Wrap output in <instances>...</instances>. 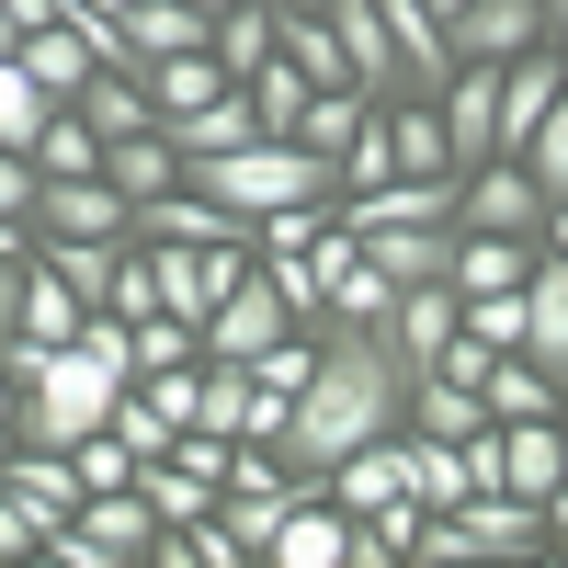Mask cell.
<instances>
[{"mask_svg":"<svg viewBox=\"0 0 568 568\" xmlns=\"http://www.w3.org/2000/svg\"><path fill=\"white\" fill-rule=\"evenodd\" d=\"M398 420H409V364H398V342H387V329H353V318H318V364H307L296 409H284V444H273V455L296 466V489H318L353 444L398 433Z\"/></svg>","mask_w":568,"mask_h":568,"instance_id":"1","label":"cell"},{"mask_svg":"<svg viewBox=\"0 0 568 568\" xmlns=\"http://www.w3.org/2000/svg\"><path fill=\"white\" fill-rule=\"evenodd\" d=\"M182 182L216 205H240V216H273V205H329L342 194V160H318L307 136H240V149H216V160H182Z\"/></svg>","mask_w":568,"mask_h":568,"instance_id":"2","label":"cell"},{"mask_svg":"<svg viewBox=\"0 0 568 568\" xmlns=\"http://www.w3.org/2000/svg\"><path fill=\"white\" fill-rule=\"evenodd\" d=\"M433 114H444V149H455V171L500 160V58H455V80L433 91Z\"/></svg>","mask_w":568,"mask_h":568,"instance_id":"3","label":"cell"},{"mask_svg":"<svg viewBox=\"0 0 568 568\" xmlns=\"http://www.w3.org/2000/svg\"><path fill=\"white\" fill-rule=\"evenodd\" d=\"M455 227H511V240H546V182L524 160H478L455 194Z\"/></svg>","mask_w":568,"mask_h":568,"instance_id":"4","label":"cell"},{"mask_svg":"<svg viewBox=\"0 0 568 568\" xmlns=\"http://www.w3.org/2000/svg\"><path fill=\"white\" fill-rule=\"evenodd\" d=\"M318 12H329V34H342L353 91L364 103H398V34H387V12H375V0H318Z\"/></svg>","mask_w":568,"mask_h":568,"instance_id":"5","label":"cell"},{"mask_svg":"<svg viewBox=\"0 0 568 568\" xmlns=\"http://www.w3.org/2000/svg\"><path fill=\"white\" fill-rule=\"evenodd\" d=\"M546 0H466V12H444V45L455 58H524V45H546Z\"/></svg>","mask_w":568,"mask_h":568,"instance_id":"6","label":"cell"},{"mask_svg":"<svg viewBox=\"0 0 568 568\" xmlns=\"http://www.w3.org/2000/svg\"><path fill=\"white\" fill-rule=\"evenodd\" d=\"M125 194L103 171H45V194H34V227H69V240H125Z\"/></svg>","mask_w":568,"mask_h":568,"instance_id":"7","label":"cell"},{"mask_svg":"<svg viewBox=\"0 0 568 568\" xmlns=\"http://www.w3.org/2000/svg\"><path fill=\"white\" fill-rule=\"evenodd\" d=\"M455 535H466V557H535L546 546V511L524 489H466L455 500Z\"/></svg>","mask_w":568,"mask_h":568,"instance_id":"8","label":"cell"},{"mask_svg":"<svg viewBox=\"0 0 568 568\" xmlns=\"http://www.w3.org/2000/svg\"><path fill=\"white\" fill-rule=\"evenodd\" d=\"M318 489L342 500V511H387V500H409V420H398V433H375V444H353Z\"/></svg>","mask_w":568,"mask_h":568,"instance_id":"9","label":"cell"},{"mask_svg":"<svg viewBox=\"0 0 568 568\" xmlns=\"http://www.w3.org/2000/svg\"><path fill=\"white\" fill-rule=\"evenodd\" d=\"M273 58L296 69L307 91H353V69H342V34H329V12H318V0H284V12H273Z\"/></svg>","mask_w":568,"mask_h":568,"instance_id":"10","label":"cell"},{"mask_svg":"<svg viewBox=\"0 0 568 568\" xmlns=\"http://www.w3.org/2000/svg\"><path fill=\"white\" fill-rule=\"evenodd\" d=\"M524 353L568 387V251H535V273H524Z\"/></svg>","mask_w":568,"mask_h":568,"instance_id":"11","label":"cell"},{"mask_svg":"<svg viewBox=\"0 0 568 568\" xmlns=\"http://www.w3.org/2000/svg\"><path fill=\"white\" fill-rule=\"evenodd\" d=\"M387 342H398V364H409V375H433V364H444V342H455V284H398Z\"/></svg>","mask_w":568,"mask_h":568,"instance_id":"12","label":"cell"},{"mask_svg":"<svg viewBox=\"0 0 568 568\" xmlns=\"http://www.w3.org/2000/svg\"><path fill=\"white\" fill-rule=\"evenodd\" d=\"M12 58H23V80L45 91V103H80V80H91V45L69 34V12L34 23V34H12Z\"/></svg>","mask_w":568,"mask_h":568,"instance_id":"13","label":"cell"},{"mask_svg":"<svg viewBox=\"0 0 568 568\" xmlns=\"http://www.w3.org/2000/svg\"><path fill=\"white\" fill-rule=\"evenodd\" d=\"M387 284H455V227H364Z\"/></svg>","mask_w":568,"mask_h":568,"instance_id":"14","label":"cell"},{"mask_svg":"<svg viewBox=\"0 0 568 568\" xmlns=\"http://www.w3.org/2000/svg\"><path fill=\"white\" fill-rule=\"evenodd\" d=\"M80 125H91V136L114 149V136L160 125V103H149V80H136V69H91V80H80Z\"/></svg>","mask_w":568,"mask_h":568,"instance_id":"15","label":"cell"},{"mask_svg":"<svg viewBox=\"0 0 568 568\" xmlns=\"http://www.w3.org/2000/svg\"><path fill=\"white\" fill-rule=\"evenodd\" d=\"M103 182H114L125 205H149V194H171V182H182V149H171L160 125H136V136H114V149H103Z\"/></svg>","mask_w":568,"mask_h":568,"instance_id":"16","label":"cell"},{"mask_svg":"<svg viewBox=\"0 0 568 568\" xmlns=\"http://www.w3.org/2000/svg\"><path fill=\"white\" fill-rule=\"evenodd\" d=\"M557 478H568V455H557V409H546V420H500V489L546 500Z\"/></svg>","mask_w":568,"mask_h":568,"instance_id":"17","label":"cell"},{"mask_svg":"<svg viewBox=\"0 0 568 568\" xmlns=\"http://www.w3.org/2000/svg\"><path fill=\"white\" fill-rule=\"evenodd\" d=\"M409 433L466 444V433H489V398L466 387V375H409Z\"/></svg>","mask_w":568,"mask_h":568,"instance_id":"18","label":"cell"},{"mask_svg":"<svg viewBox=\"0 0 568 568\" xmlns=\"http://www.w3.org/2000/svg\"><path fill=\"white\" fill-rule=\"evenodd\" d=\"M80 318H91V296H69L45 262H23V307H12V342H80Z\"/></svg>","mask_w":568,"mask_h":568,"instance_id":"19","label":"cell"},{"mask_svg":"<svg viewBox=\"0 0 568 568\" xmlns=\"http://www.w3.org/2000/svg\"><path fill=\"white\" fill-rule=\"evenodd\" d=\"M478 398H489V420H546V409H557V375H546L535 353H500V364L478 375Z\"/></svg>","mask_w":568,"mask_h":568,"instance_id":"20","label":"cell"},{"mask_svg":"<svg viewBox=\"0 0 568 568\" xmlns=\"http://www.w3.org/2000/svg\"><path fill=\"white\" fill-rule=\"evenodd\" d=\"M136 80H149V103H160V125H171V114H194L205 91H227V69H216V45H194V58H149Z\"/></svg>","mask_w":568,"mask_h":568,"instance_id":"21","label":"cell"},{"mask_svg":"<svg viewBox=\"0 0 568 568\" xmlns=\"http://www.w3.org/2000/svg\"><path fill=\"white\" fill-rule=\"evenodd\" d=\"M125 353H136V375H171V364H205V329L149 307V318H125Z\"/></svg>","mask_w":568,"mask_h":568,"instance_id":"22","label":"cell"},{"mask_svg":"<svg viewBox=\"0 0 568 568\" xmlns=\"http://www.w3.org/2000/svg\"><path fill=\"white\" fill-rule=\"evenodd\" d=\"M329 318H353V329H387L398 318V284L375 273V251H353L342 273H329Z\"/></svg>","mask_w":568,"mask_h":568,"instance_id":"23","label":"cell"},{"mask_svg":"<svg viewBox=\"0 0 568 568\" xmlns=\"http://www.w3.org/2000/svg\"><path fill=\"white\" fill-rule=\"evenodd\" d=\"M409 500H420V511H455V500H466V444L409 433Z\"/></svg>","mask_w":568,"mask_h":568,"instance_id":"24","label":"cell"},{"mask_svg":"<svg viewBox=\"0 0 568 568\" xmlns=\"http://www.w3.org/2000/svg\"><path fill=\"white\" fill-rule=\"evenodd\" d=\"M136 489H149V511H160V524H205V511H216V478H194V466H171V455H149V466H136Z\"/></svg>","mask_w":568,"mask_h":568,"instance_id":"25","label":"cell"},{"mask_svg":"<svg viewBox=\"0 0 568 568\" xmlns=\"http://www.w3.org/2000/svg\"><path fill=\"white\" fill-rule=\"evenodd\" d=\"M205 45H216V69H227V80H251V69L273 58V12H262V0H227Z\"/></svg>","mask_w":568,"mask_h":568,"instance_id":"26","label":"cell"},{"mask_svg":"<svg viewBox=\"0 0 568 568\" xmlns=\"http://www.w3.org/2000/svg\"><path fill=\"white\" fill-rule=\"evenodd\" d=\"M364 125H375V103H364V91H307V114H296V136H307L318 160H342Z\"/></svg>","mask_w":568,"mask_h":568,"instance_id":"27","label":"cell"},{"mask_svg":"<svg viewBox=\"0 0 568 568\" xmlns=\"http://www.w3.org/2000/svg\"><path fill=\"white\" fill-rule=\"evenodd\" d=\"M251 114H262V136H296V114H307V80L284 69V58H262V69H251Z\"/></svg>","mask_w":568,"mask_h":568,"instance_id":"28","label":"cell"},{"mask_svg":"<svg viewBox=\"0 0 568 568\" xmlns=\"http://www.w3.org/2000/svg\"><path fill=\"white\" fill-rule=\"evenodd\" d=\"M34 125H45V91L23 80L12 45H0V149H34Z\"/></svg>","mask_w":568,"mask_h":568,"instance_id":"29","label":"cell"},{"mask_svg":"<svg viewBox=\"0 0 568 568\" xmlns=\"http://www.w3.org/2000/svg\"><path fill=\"white\" fill-rule=\"evenodd\" d=\"M251 262L273 273V296L296 307V318H329V284H318V262H307V251H251Z\"/></svg>","mask_w":568,"mask_h":568,"instance_id":"30","label":"cell"},{"mask_svg":"<svg viewBox=\"0 0 568 568\" xmlns=\"http://www.w3.org/2000/svg\"><path fill=\"white\" fill-rule=\"evenodd\" d=\"M524 171H535V182H546V205H557V194H568V91H557V103H546V125H535V136H524Z\"/></svg>","mask_w":568,"mask_h":568,"instance_id":"31","label":"cell"},{"mask_svg":"<svg viewBox=\"0 0 568 568\" xmlns=\"http://www.w3.org/2000/svg\"><path fill=\"white\" fill-rule=\"evenodd\" d=\"M23 251H34V216L0 227V342H12V307H23Z\"/></svg>","mask_w":568,"mask_h":568,"instance_id":"32","label":"cell"},{"mask_svg":"<svg viewBox=\"0 0 568 568\" xmlns=\"http://www.w3.org/2000/svg\"><path fill=\"white\" fill-rule=\"evenodd\" d=\"M45 535H58V524H45V511H34L23 489H0V557H34Z\"/></svg>","mask_w":568,"mask_h":568,"instance_id":"33","label":"cell"},{"mask_svg":"<svg viewBox=\"0 0 568 568\" xmlns=\"http://www.w3.org/2000/svg\"><path fill=\"white\" fill-rule=\"evenodd\" d=\"M34 194H45L34 149H0V227H12V216H34Z\"/></svg>","mask_w":568,"mask_h":568,"instance_id":"34","label":"cell"},{"mask_svg":"<svg viewBox=\"0 0 568 568\" xmlns=\"http://www.w3.org/2000/svg\"><path fill=\"white\" fill-rule=\"evenodd\" d=\"M546 251H568V194H557V205H546Z\"/></svg>","mask_w":568,"mask_h":568,"instance_id":"35","label":"cell"},{"mask_svg":"<svg viewBox=\"0 0 568 568\" xmlns=\"http://www.w3.org/2000/svg\"><path fill=\"white\" fill-rule=\"evenodd\" d=\"M194 12H205V23H216V12H227V0H194Z\"/></svg>","mask_w":568,"mask_h":568,"instance_id":"36","label":"cell"},{"mask_svg":"<svg viewBox=\"0 0 568 568\" xmlns=\"http://www.w3.org/2000/svg\"><path fill=\"white\" fill-rule=\"evenodd\" d=\"M546 23H568V0H546Z\"/></svg>","mask_w":568,"mask_h":568,"instance_id":"37","label":"cell"},{"mask_svg":"<svg viewBox=\"0 0 568 568\" xmlns=\"http://www.w3.org/2000/svg\"><path fill=\"white\" fill-rule=\"evenodd\" d=\"M0 455H12V420H0Z\"/></svg>","mask_w":568,"mask_h":568,"instance_id":"38","label":"cell"},{"mask_svg":"<svg viewBox=\"0 0 568 568\" xmlns=\"http://www.w3.org/2000/svg\"><path fill=\"white\" fill-rule=\"evenodd\" d=\"M433 12H466V0H433Z\"/></svg>","mask_w":568,"mask_h":568,"instance_id":"39","label":"cell"},{"mask_svg":"<svg viewBox=\"0 0 568 568\" xmlns=\"http://www.w3.org/2000/svg\"><path fill=\"white\" fill-rule=\"evenodd\" d=\"M557 58H568V23H557Z\"/></svg>","mask_w":568,"mask_h":568,"instance_id":"40","label":"cell"},{"mask_svg":"<svg viewBox=\"0 0 568 568\" xmlns=\"http://www.w3.org/2000/svg\"><path fill=\"white\" fill-rule=\"evenodd\" d=\"M262 12H284V0H262Z\"/></svg>","mask_w":568,"mask_h":568,"instance_id":"41","label":"cell"},{"mask_svg":"<svg viewBox=\"0 0 568 568\" xmlns=\"http://www.w3.org/2000/svg\"><path fill=\"white\" fill-rule=\"evenodd\" d=\"M103 12H125V0H103Z\"/></svg>","mask_w":568,"mask_h":568,"instance_id":"42","label":"cell"}]
</instances>
